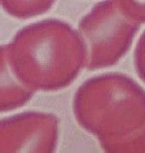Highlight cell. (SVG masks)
I'll return each instance as SVG.
<instances>
[{"mask_svg": "<svg viewBox=\"0 0 145 153\" xmlns=\"http://www.w3.org/2000/svg\"><path fill=\"white\" fill-rule=\"evenodd\" d=\"M140 23L124 13L118 0H104L80 19L88 70L113 66L130 50Z\"/></svg>", "mask_w": 145, "mask_h": 153, "instance_id": "cell-3", "label": "cell"}, {"mask_svg": "<svg viewBox=\"0 0 145 153\" xmlns=\"http://www.w3.org/2000/svg\"><path fill=\"white\" fill-rule=\"evenodd\" d=\"M35 92L15 75L7 60L1 56V112L22 107L33 97Z\"/></svg>", "mask_w": 145, "mask_h": 153, "instance_id": "cell-5", "label": "cell"}, {"mask_svg": "<svg viewBox=\"0 0 145 153\" xmlns=\"http://www.w3.org/2000/svg\"><path fill=\"white\" fill-rule=\"evenodd\" d=\"M124 13L138 23H145V0H118Z\"/></svg>", "mask_w": 145, "mask_h": 153, "instance_id": "cell-7", "label": "cell"}, {"mask_svg": "<svg viewBox=\"0 0 145 153\" xmlns=\"http://www.w3.org/2000/svg\"><path fill=\"white\" fill-rule=\"evenodd\" d=\"M72 111L109 153H145V90L126 75L107 73L75 91Z\"/></svg>", "mask_w": 145, "mask_h": 153, "instance_id": "cell-1", "label": "cell"}, {"mask_svg": "<svg viewBox=\"0 0 145 153\" xmlns=\"http://www.w3.org/2000/svg\"><path fill=\"white\" fill-rule=\"evenodd\" d=\"M55 0H1L4 11L16 19H26L43 15Z\"/></svg>", "mask_w": 145, "mask_h": 153, "instance_id": "cell-6", "label": "cell"}, {"mask_svg": "<svg viewBox=\"0 0 145 153\" xmlns=\"http://www.w3.org/2000/svg\"><path fill=\"white\" fill-rule=\"evenodd\" d=\"M135 68L136 74L145 83V31L136 44L134 54Z\"/></svg>", "mask_w": 145, "mask_h": 153, "instance_id": "cell-8", "label": "cell"}, {"mask_svg": "<svg viewBox=\"0 0 145 153\" xmlns=\"http://www.w3.org/2000/svg\"><path fill=\"white\" fill-rule=\"evenodd\" d=\"M54 114L25 111L3 118L0 124V152L51 153L58 139Z\"/></svg>", "mask_w": 145, "mask_h": 153, "instance_id": "cell-4", "label": "cell"}, {"mask_svg": "<svg viewBox=\"0 0 145 153\" xmlns=\"http://www.w3.org/2000/svg\"><path fill=\"white\" fill-rule=\"evenodd\" d=\"M1 56L15 75L34 91L69 86L85 66L87 52L78 32L55 19L26 25L17 32Z\"/></svg>", "mask_w": 145, "mask_h": 153, "instance_id": "cell-2", "label": "cell"}]
</instances>
